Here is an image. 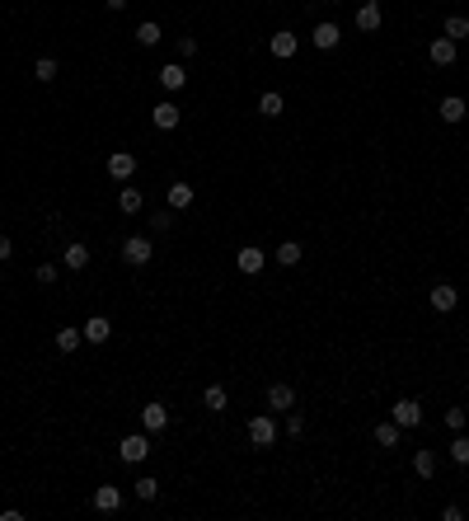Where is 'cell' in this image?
<instances>
[{
  "instance_id": "1",
  "label": "cell",
  "mask_w": 469,
  "mask_h": 521,
  "mask_svg": "<svg viewBox=\"0 0 469 521\" xmlns=\"http://www.w3.org/2000/svg\"><path fill=\"white\" fill-rule=\"evenodd\" d=\"M151 254H155V244H151L146 235H127V240H122V263H131V268H146Z\"/></svg>"
},
{
  "instance_id": "2",
  "label": "cell",
  "mask_w": 469,
  "mask_h": 521,
  "mask_svg": "<svg viewBox=\"0 0 469 521\" xmlns=\"http://www.w3.org/2000/svg\"><path fill=\"white\" fill-rule=\"evenodd\" d=\"M249 442H254V446H272V442H277V423H272V414L249 418Z\"/></svg>"
},
{
  "instance_id": "3",
  "label": "cell",
  "mask_w": 469,
  "mask_h": 521,
  "mask_svg": "<svg viewBox=\"0 0 469 521\" xmlns=\"http://www.w3.org/2000/svg\"><path fill=\"white\" fill-rule=\"evenodd\" d=\"M427 306H432L437 315H450L455 306H460V291L450 287V282H437V287H432V296H427Z\"/></svg>"
},
{
  "instance_id": "4",
  "label": "cell",
  "mask_w": 469,
  "mask_h": 521,
  "mask_svg": "<svg viewBox=\"0 0 469 521\" xmlns=\"http://www.w3.org/2000/svg\"><path fill=\"white\" fill-rule=\"evenodd\" d=\"M310 43H314V47H319V52H334V47H338V43H342V28H338V24H329V19H324V24H314Z\"/></svg>"
},
{
  "instance_id": "5",
  "label": "cell",
  "mask_w": 469,
  "mask_h": 521,
  "mask_svg": "<svg viewBox=\"0 0 469 521\" xmlns=\"http://www.w3.org/2000/svg\"><path fill=\"white\" fill-rule=\"evenodd\" d=\"M108 174L118 183H127L131 174H136V156H131V151H113V156H108Z\"/></svg>"
},
{
  "instance_id": "6",
  "label": "cell",
  "mask_w": 469,
  "mask_h": 521,
  "mask_svg": "<svg viewBox=\"0 0 469 521\" xmlns=\"http://www.w3.org/2000/svg\"><path fill=\"white\" fill-rule=\"evenodd\" d=\"M390 418L399 423V427H417V423H422V404H417V399H399V404L390 409Z\"/></svg>"
},
{
  "instance_id": "7",
  "label": "cell",
  "mask_w": 469,
  "mask_h": 521,
  "mask_svg": "<svg viewBox=\"0 0 469 521\" xmlns=\"http://www.w3.org/2000/svg\"><path fill=\"white\" fill-rule=\"evenodd\" d=\"M380 24H385V10H380V0H366L362 10H357V28H362V33H375Z\"/></svg>"
},
{
  "instance_id": "8",
  "label": "cell",
  "mask_w": 469,
  "mask_h": 521,
  "mask_svg": "<svg viewBox=\"0 0 469 521\" xmlns=\"http://www.w3.org/2000/svg\"><path fill=\"white\" fill-rule=\"evenodd\" d=\"M263 249H254V244H244V249H239V254H235V268H239V273H244V277H254V273H263Z\"/></svg>"
},
{
  "instance_id": "9",
  "label": "cell",
  "mask_w": 469,
  "mask_h": 521,
  "mask_svg": "<svg viewBox=\"0 0 469 521\" xmlns=\"http://www.w3.org/2000/svg\"><path fill=\"white\" fill-rule=\"evenodd\" d=\"M141 427H146V432H164V427H169V409H164V404H146V409H141Z\"/></svg>"
},
{
  "instance_id": "10",
  "label": "cell",
  "mask_w": 469,
  "mask_h": 521,
  "mask_svg": "<svg viewBox=\"0 0 469 521\" xmlns=\"http://www.w3.org/2000/svg\"><path fill=\"white\" fill-rule=\"evenodd\" d=\"M151 123H155L160 131H174L183 123V113H179V104H169V99H164V104H155V113H151Z\"/></svg>"
},
{
  "instance_id": "11",
  "label": "cell",
  "mask_w": 469,
  "mask_h": 521,
  "mask_svg": "<svg viewBox=\"0 0 469 521\" xmlns=\"http://www.w3.org/2000/svg\"><path fill=\"white\" fill-rule=\"evenodd\" d=\"M291 404H296V390H291V385H282V381H277V385H268V409L287 414Z\"/></svg>"
},
{
  "instance_id": "12",
  "label": "cell",
  "mask_w": 469,
  "mask_h": 521,
  "mask_svg": "<svg viewBox=\"0 0 469 521\" xmlns=\"http://www.w3.org/2000/svg\"><path fill=\"white\" fill-rule=\"evenodd\" d=\"M455 52H460V43H450V38H437V43L427 47L432 66H450V61H455Z\"/></svg>"
},
{
  "instance_id": "13",
  "label": "cell",
  "mask_w": 469,
  "mask_h": 521,
  "mask_svg": "<svg viewBox=\"0 0 469 521\" xmlns=\"http://www.w3.org/2000/svg\"><path fill=\"white\" fill-rule=\"evenodd\" d=\"M146 456H151V442L146 437H122V460L127 465H141Z\"/></svg>"
},
{
  "instance_id": "14",
  "label": "cell",
  "mask_w": 469,
  "mask_h": 521,
  "mask_svg": "<svg viewBox=\"0 0 469 521\" xmlns=\"http://www.w3.org/2000/svg\"><path fill=\"white\" fill-rule=\"evenodd\" d=\"M94 507H99V512H118V507H122V489H118V484L94 489Z\"/></svg>"
},
{
  "instance_id": "15",
  "label": "cell",
  "mask_w": 469,
  "mask_h": 521,
  "mask_svg": "<svg viewBox=\"0 0 469 521\" xmlns=\"http://www.w3.org/2000/svg\"><path fill=\"white\" fill-rule=\"evenodd\" d=\"M118 207H122V216H136V211L146 207V198H141V188H118Z\"/></svg>"
},
{
  "instance_id": "16",
  "label": "cell",
  "mask_w": 469,
  "mask_h": 521,
  "mask_svg": "<svg viewBox=\"0 0 469 521\" xmlns=\"http://www.w3.org/2000/svg\"><path fill=\"white\" fill-rule=\"evenodd\" d=\"M296 47H301V38H296V33H287V28H282V33H272V56L291 61V56H296Z\"/></svg>"
},
{
  "instance_id": "17",
  "label": "cell",
  "mask_w": 469,
  "mask_h": 521,
  "mask_svg": "<svg viewBox=\"0 0 469 521\" xmlns=\"http://www.w3.org/2000/svg\"><path fill=\"white\" fill-rule=\"evenodd\" d=\"M108 334H113V324H108L104 315L85 319V343H108Z\"/></svg>"
},
{
  "instance_id": "18",
  "label": "cell",
  "mask_w": 469,
  "mask_h": 521,
  "mask_svg": "<svg viewBox=\"0 0 469 521\" xmlns=\"http://www.w3.org/2000/svg\"><path fill=\"white\" fill-rule=\"evenodd\" d=\"M399 437H404V427H399L394 418H385V423H375V442L385 446V451H390V446H399Z\"/></svg>"
},
{
  "instance_id": "19",
  "label": "cell",
  "mask_w": 469,
  "mask_h": 521,
  "mask_svg": "<svg viewBox=\"0 0 469 521\" xmlns=\"http://www.w3.org/2000/svg\"><path fill=\"white\" fill-rule=\"evenodd\" d=\"M160 85L164 89H183L188 85V71H183L179 61H169V66H160Z\"/></svg>"
},
{
  "instance_id": "20",
  "label": "cell",
  "mask_w": 469,
  "mask_h": 521,
  "mask_svg": "<svg viewBox=\"0 0 469 521\" xmlns=\"http://www.w3.org/2000/svg\"><path fill=\"white\" fill-rule=\"evenodd\" d=\"M80 343H85V329H76V324H66V329H56V348H61V352H76Z\"/></svg>"
},
{
  "instance_id": "21",
  "label": "cell",
  "mask_w": 469,
  "mask_h": 521,
  "mask_svg": "<svg viewBox=\"0 0 469 521\" xmlns=\"http://www.w3.org/2000/svg\"><path fill=\"white\" fill-rule=\"evenodd\" d=\"M465 99L460 94H450V99H441V123H465Z\"/></svg>"
},
{
  "instance_id": "22",
  "label": "cell",
  "mask_w": 469,
  "mask_h": 521,
  "mask_svg": "<svg viewBox=\"0 0 469 521\" xmlns=\"http://www.w3.org/2000/svg\"><path fill=\"white\" fill-rule=\"evenodd\" d=\"M61 263H66L71 273H85V263H89V249H85V244H66V254H61Z\"/></svg>"
},
{
  "instance_id": "23",
  "label": "cell",
  "mask_w": 469,
  "mask_h": 521,
  "mask_svg": "<svg viewBox=\"0 0 469 521\" xmlns=\"http://www.w3.org/2000/svg\"><path fill=\"white\" fill-rule=\"evenodd\" d=\"M169 207H193V183H169Z\"/></svg>"
},
{
  "instance_id": "24",
  "label": "cell",
  "mask_w": 469,
  "mask_h": 521,
  "mask_svg": "<svg viewBox=\"0 0 469 521\" xmlns=\"http://www.w3.org/2000/svg\"><path fill=\"white\" fill-rule=\"evenodd\" d=\"M282 108H287V99H282L277 89H268V94H263V99H259V113H263V118H277Z\"/></svg>"
},
{
  "instance_id": "25",
  "label": "cell",
  "mask_w": 469,
  "mask_h": 521,
  "mask_svg": "<svg viewBox=\"0 0 469 521\" xmlns=\"http://www.w3.org/2000/svg\"><path fill=\"white\" fill-rule=\"evenodd\" d=\"M413 469L422 474V479H432V474H437V456H432L427 446H422V451H413Z\"/></svg>"
},
{
  "instance_id": "26",
  "label": "cell",
  "mask_w": 469,
  "mask_h": 521,
  "mask_svg": "<svg viewBox=\"0 0 469 521\" xmlns=\"http://www.w3.org/2000/svg\"><path fill=\"white\" fill-rule=\"evenodd\" d=\"M301 254H305V249H301L296 240H287V244L277 249V268H296V263H301Z\"/></svg>"
},
{
  "instance_id": "27",
  "label": "cell",
  "mask_w": 469,
  "mask_h": 521,
  "mask_svg": "<svg viewBox=\"0 0 469 521\" xmlns=\"http://www.w3.org/2000/svg\"><path fill=\"white\" fill-rule=\"evenodd\" d=\"M446 38H450V43L469 38V19H465V14H450V19H446Z\"/></svg>"
},
{
  "instance_id": "28",
  "label": "cell",
  "mask_w": 469,
  "mask_h": 521,
  "mask_svg": "<svg viewBox=\"0 0 469 521\" xmlns=\"http://www.w3.org/2000/svg\"><path fill=\"white\" fill-rule=\"evenodd\" d=\"M131 489H136V498H141V502H155V498H160V479H151V474H146V479H136Z\"/></svg>"
},
{
  "instance_id": "29",
  "label": "cell",
  "mask_w": 469,
  "mask_h": 521,
  "mask_svg": "<svg viewBox=\"0 0 469 521\" xmlns=\"http://www.w3.org/2000/svg\"><path fill=\"white\" fill-rule=\"evenodd\" d=\"M450 460H455L460 469L469 465V437H465V432H455V442H450Z\"/></svg>"
},
{
  "instance_id": "30",
  "label": "cell",
  "mask_w": 469,
  "mask_h": 521,
  "mask_svg": "<svg viewBox=\"0 0 469 521\" xmlns=\"http://www.w3.org/2000/svg\"><path fill=\"white\" fill-rule=\"evenodd\" d=\"M136 43H141V47H155V43H160V24H155V19H146V24L136 28Z\"/></svg>"
},
{
  "instance_id": "31",
  "label": "cell",
  "mask_w": 469,
  "mask_h": 521,
  "mask_svg": "<svg viewBox=\"0 0 469 521\" xmlns=\"http://www.w3.org/2000/svg\"><path fill=\"white\" fill-rule=\"evenodd\" d=\"M33 76L43 80V85H52V80H56V61H52V56H38V61H33Z\"/></svg>"
},
{
  "instance_id": "32",
  "label": "cell",
  "mask_w": 469,
  "mask_h": 521,
  "mask_svg": "<svg viewBox=\"0 0 469 521\" xmlns=\"http://www.w3.org/2000/svg\"><path fill=\"white\" fill-rule=\"evenodd\" d=\"M202 404H207L211 414H221V409H226V390H221V385H207V394H202Z\"/></svg>"
},
{
  "instance_id": "33",
  "label": "cell",
  "mask_w": 469,
  "mask_h": 521,
  "mask_svg": "<svg viewBox=\"0 0 469 521\" xmlns=\"http://www.w3.org/2000/svg\"><path fill=\"white\" fill-rule=\"evenodd\" d=\"M33 277H38L43 287H52L56 277H61V268H56V263H38V273H33Z\"/></svg>"
},
{
  "instance_id": "34",
  "label": "cell",
  "mask_w": 469,
  "mask_h": 521,
  "mask_svg": "<svg viewBox=\"0 0 469 521\" xmlns=\"http://www.w3.org/2000/svg\"><path fill=\"white\" fill-rule=\"evenodd\" d=\"M465 409H446V427H450V432H465Z\"/></svg>"
},
{
  "instance_id": "35",
  "label": "cell",
  "mask_w": 469,
  "mask_h": 521,
  "mask_svg": "<svg viewBox=\"0 0 469 521\" xmlns=\"http://www.w3.org/2000/svg\"><path fill=\"white\" fill-rule=\"evenodd\" d=\"M179 56H183V61L197 56V38H179Z\"/></svg>"
},
{
  "instance_id": "36",
  "label": "cell",
  "mask_w": 469,
  "mask_h": 521,
  "mask_svg": "<svg viewBox=\"0 0 469 521\" xmlns=\"http://www.w3.org/2000/svg\"><path fill=\"white\" fill-rule=\"evenodd\" d=\"M287 432H291V437H301V432H305V418L291 414V418H287Z\"/></svg>"
},
{
  "instance_id": "37",
  "label": "cell",
  "mask_w": 469,
  "mask_h": 521,
  "mask_svg": "<svg viewBox=\"0 0 469 521\" xmlns=\"http://www.w3.org/2000/svg\"><path fill=\"white\" fill-rule=\"evenodd\" d=\"M10 254H14V244H10V235H0V263L10 259Z\"/></svg>"
},
{
  "instance_id": "38",
  "label": "cell",
  "mask_w": 469,
  "mask_h": 521,
  "mask_svg": "<svg viewBox=\"0 0 469 521\" xmlns=\"http://www.w3.org/2000/svg\"><path fill=\"white\" fill-rule=\"evenodd\" d=\"M108 10H127V0H104Z\"/></svg>"
}]
</instances>
